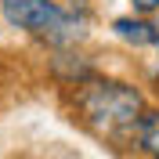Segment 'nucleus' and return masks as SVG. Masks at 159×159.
I'll return each instance as SVG.
<instances>
[{"mask_svg": "<svg viewBox=\"0 0 159 159\" xmlns=\"http://www.w3.org/2000/svg\"><path fill=\"white\" fill-rule=\"evenodd\" d=\"M130 4H134V11H145V15L159 7V0H130Z\"/></svg>", "mask_w": 159, "mask_h": 159, "instance_id": "39448f33", "label": "nucleus"}, {"mask_svg": "<svg viewBox=\"0 0 159 159\" xmlns=\"http://www.w3.org/2000/svg\"><path fill=\"white\" fill-rule=\"evenodd\" d=\"M112 29H116L119 40H130V43H138V47H145V43H156V47H159V25H156V22L116 18V22H112Z\"/></svg>", "mask_w": 159, "mask_h": 159, "instance_id": "7ed1b4c3", "label": "nucleus"}, {"mask_svg": "<svg viewBox=\"0 0 159 159\" xmlns=\"http://www.w3.org/2000/svg\"><path fill=\"white\" fill-rule=\"evenodd\" d=\"M76 105L83 112V119L101 134H123L141 116V94L130 83H119V80H90V83H83Z\"/></svg>", "mask_w": 159, "mask_h": 159, "instance_id": "f03ea898", "label": "nucleus"}, {"mask_svg": "<svg viewBox=\"0 0 159 159\" xmlns=\"http://www.w3.org/2000/svg\"><path fill=\"white\" fill-rule=\"evenodd\" d=\"M134 134L148 156H159V112H141L138 123H134Z\"/></svg>", "mask_w": 159, "mask_h": 159, "instance_id": "20e7f679", "label": "nucleus"}, {"mask_svg": "<svg viewBox=\"0 0 159 159\" xmlns=\"http://www.w3.org/2000/svg\"><path fill=\"white\" fill-rule=\"evenodd\" d=\"M0 11L7 25L25 29L54 47H72L87 36V15H76V7H61L58 0H0Z\"/></svg>", "mask_w": 159, "mask_h": 159, "instance_id": "f257e3e1", "label": "nucleus"}]
</instances>
